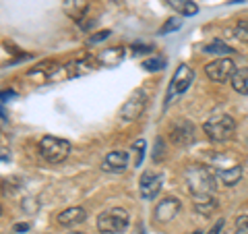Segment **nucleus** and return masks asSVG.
<instances>
[{"instance_id":"nucleus-1","label":"nucleus","mask_w":248,"mask_h":234,"mask_svg":"<svg viewBox=\"0 0 248 234\" xmlns=\"http://www.w3.org/2000/svg\"><path fill=\"white\" fill-rule=\"evenodd\" d=\"M184 181L192 197H209L215 191V176L205 166H188L184 170Z\"/></svg>"},{"instance_id":"nucleus-2","label":"nucleus","mask_w":248,"mask_h":234,"mask_svg":"<svg viewBox=\"0 0 248 234\" xmlns=\"http://www.w3.org/2000/svg\"><path fill=\"white\" fill-rule=\"evenodd\" d=\"M128 224H130V216L122 207L106 209V212L97 216V230L104 234H120L128 228Z\"/></svg>"},{"instance_id":"nucleus-3","label":"nucleus","mask_w":248,"mask_h":234,"mask_svg":"<svg viewBox=\"0 0 248 234\" xmlns=\"http://www.w3.org/2000/svg\"><path fill=\"white\" fill-rule=\"evenodd\" d=\"M203 131H205V135L215 143L228 141V139H232L234 133H236V120L232 118L230 114L213 116V118H209L203 124Z\"/></svg>"},{"instance_id":"nucleus-4","label":"nucleus","mask_w":248,"mask_h":234,"mask_svg":"<svg viewBox=\"0 0 248 234\" xmlns=\"http://www.w3.org/2000/svg\"><path fill=\"white\" fill-rule=\"evenodd\" d=\"M68 153H71V143L66 141V139H58V137H44L40 141V155L50 162V164H60L68 158Z\"/></svg>"},{"instance_id":"nucleus-5","label":"nucleus","mask_w":248,"mask_h":234,"mask_svg":"<svg viewBox=\"0 0 248 234\" xmlns=\"http://www.w3.org/2000/svg\"><path fill=\"white\" fill-rule=\"evenodd\" d=\"M147 102H149V96H147V91H143V89H135V91L128 96L126 102H124L122 110H120V118H122V120H128V122L137 120L139 116L145 112Z\"/></svg>"},{"instance_id":"nucleus-6","label":"nucleus","mask_w":248,"mask_h":234,"mask_svg":"<svg viewBox=\"0 0 248 234\" xmlns=\"http://www.w3.org/2000/svg\"><path fill=\"white\" fill-rule=\"evenodd\" d=\"M234 73H236V65H234V60H232L230 56L215 58L213 62H209V65L205 67V75L215 83H223V81L232 79Z\"/></svg>"},{"instance_id":"nucleus-7","label":"nucleus","mask_w":248,"mask_h":234,"mask_svg":"<svg viewBox=\"0 0 248 234\" xmlns=\"http://www.w3.org/2000/svg\"><path fill=\"white\" fill-rule=\"evenodd\" d=\"M170 139H172V143L180 147L190 145L195 141V124L188 120H178L172 127V131H170Z\"/></svg>"},{"instance_id":"nucleus-8","label":"nucleus","mask_w":248,"mask_h":234,"mask_svg":"<svg viewBox=\"0 0 248 234\" xmlns=\"http://www.w3.org/2000/svg\"><path fill=\"white\" fill-rule=\"evenodd\" d=\"M192 79H195V71L188 65H180L178 71L172 77V85H170V93H184L190 87Z\"/></svg>"},{"instance_id":"nucleus-9","label":"nucleus","mask_w":248,"mask_h":234,"mask_svg":"<svg viewBox=\"0 0 248 234\" xmlns=\"http://www.w3.org/2000/svg\"><path fill=\"white\" fill-rule=\"evenodd\" d=\"M161 189V176L155 172H145L141 176V183H139V191H141V197L151 201L157 197V193Z\"/></svg>"},{"instance_id":"nucleus-10","label":"nucleus","mask_w":248,"mask_h":234,"mask_svg":"<svg viewBox=\"0 0 248 234\" xmlns=\"http://www.w3.org/2000/svg\"><path fill=\"white\" fill-rule=\"evenodd\" d=\"M180 212V199L176 197H166L164 201H159L157 207H155V220L159 222H170L174 220Z\"/></svg>"},{"instance_id":"nucleus-11","label":"nucleus","mask_w":248,"mask_h":234,"mask_svg":"<svg viewBox=\"0 0 248 234\" xmlns=\"http://www.w3.org/2000/svg\"><path fill=\"white\" fill-rule=\"evenodd\" d=\"M126 166H128V153L126 151H110L102 162V168L106 172H114V174L124 172Z\"/></svg>"},{"instance_id":"nucleus-12","label":"nucleus","mask_w":248,"mask_h":234,"mask_svg":"<svg viewBox=\"0 0 248 234\" xmlns=\"http://www.w3.org/2000/svg\"><path fill=\"white\" fill-rule=\"evenodd\" d=\"M99 65L97 58L93 56H85L79 60H73L66 65V75L68 77H83V75H89L91 71H95V67Z\"/></svg>"},{"instance_id":"nucleus-13","label":"nucleus","mask_w":248,"mask_h":234,"mask_svg":"<svg viewBox=\"0 0 248 234\" xmlns=\"http://www.w3.org/2000/svg\"><path fill=\"white\" fill-rule=\"evenodd\" d=\"M87 220V212H85L83 207H68L64 212H60L56 216V222L60 226H66V228H71V226H77V224H83Z\"/></svg>"},{"instance_id":"nucleus-14","label":"nucleus","mask_w":248,"mask_h":234,"mask_svg":"<svg viewBox=\"0 0 248 234\" xmlns=\"http://www.w3.org/2000/svg\"><path fill=\"white\" fill-rule=\"evenodd\" d=\"M124 54H126V50H124L122 46H114V48H108V50H104V52H99L97 62H99L102 67H108V68L118 67L120 62L124 60Z\"/></svg>"},{"instance_id":"nucleus-15","label":"nucleus","mask_w":248,"mask_h":234,"mask_svg":"<svg viewBox=\"0 0 248 234\" xmlns=\"http://www.w3.org/2000/svg\"><path fill=\"white\" fill-rule=\"evenodd\" d=\"M62 11L75 21H81L85 13L89 11V0H64L62 2Z\"/></svg>"},{"instance_id":"nucleus-16","label":"nucleus","mask_w":248,"mask_h":234,"mask_svg":"<svg viewBox=\"0 0 248 234\" xmlns=\"http://www.w3.org/2000/svg\"><path fill=\"white\" fill-rule=\"evenodd\" d=\"M215 178L219 183H223L226 186H234V184L240 183V178H242V166H232L228 170H217Z\"/></svg>"},{"instance_id":"nucleus-17","label":"nucleus","mask_w":248,"mask_h":234,"mask_svg":"<svg viewBox=\"0 0 248 234\" xmlns=\"http://www.w3.org/2000/svg\"><path fill=\"white\" fill-rule=\"evenodd\" d=\"M168 4L172 6L176 13H180L182 17H192V15L199 13V6H197V2H192V0H168Z\"/></svg>"},{"instance_id":"nucleus-18","label":"nucleus","mask_w":248,"mask_h":234,"mask_svg":"<svg viewBox=\"0 0 248 234\" xmlns=\"http://www.w3.org/2000/svg\"><path fill=\"white\" fill-rule=\"evenodd\" d=\"M232 85H234V89H236L238 93H242V96H248V65L236 68L234 77H232Z\"/></svg>"},{"instance_id":"nucleus-19","label":"nucleus","mask_w":248,"mask_h":234,"mask_svg":"<svg viewBox=\"0 0 248 234\" xmlns=\"http://www.w3.org/2000/svg\"><path fill=\"white\" fill-rule=\"evenodd\" d=\"M203 50H205V54H213V56H219V58H226L230 54H234V48L228 44H223L221 40H213V42L205 44Z\"/></svg>"},{"instance_id":"nucleus-20","label":"nucleus","mask_w":248,"mask_h":234,"mask_svg":"<svg viewBox=\"0 0 248 234\" xmlns=\"http://www.w3.org/2000/svg\"><path fill=\"white\" fill-rule=\"evenodd\" d=\"M195 209L201 214V216H211L215 209H217V201L213 199V195H209V197H197L195 199Z\"/></svg>"},{"instance_id":"nucleus-21","label":"nucleus","mask_w":248,"mask_h":234,"mask_svg":"<svg viewBox=\"0 0 248 234\" xmlns=\"http://www.w3.org/2000/svg\"><path fill=\"white\" fill-rule=\"evenodd\" d=\"M180 27H182V19H178V17H170V19H166L164 25H161V27L157 29V33H159V35H168V33H172V31L180 29Z\"/></svg>"},{"instance_id":"nucleus-22","label":"nucleus","mask_w":248,"mask_h":234,"mask_svg":"<svg viewBox=\"0 0 248 234\" xmlns=\"http://www.w3.org/2000/svg\"><path fill=\"white\" fill-rule=\"evenodd\" d=\"M166 67V58L164 56H155V58H149L143 62V68L149 73H155V71H161Z\"/></svg>"},{"instance_id":"nucleus-23","label":"nucleus","mask_w":248,"mask_h":234,"mask_svg":"<svg viewBox=\"0 0 248 234\" xmlns=\"http://www.w3.org/2000/svg\"><path fill=\"white\" fill-rule=\"evenodd\" d=\"M234 35L238 37L240 42L248 44V19H240L234 25Z\"/></svg>"},{"instance_id":"nucleus-24","label":"nucleus","mask_w":248,"mask_h":234,"mask_svg":"<svg viewBox=\"0 0 248 234\" xmlns=\"http://www.w3.org/2000/svg\"><path fill=\"white\" fill-rule=\"evenodd\" d=\"M133 151L137 153L135 166H141V162H143V151H145V139H137V141L133 143Z\"/></svg>"},{"instance_id":"nucleus-25","label":"nucleus","mask_w":248,"mask_h":234,"mask_svg":"<svg viewBox=\"0 0 248 234\" xmlns=\"http://www.w3.org/2000/svg\"><path fill=\"white\" fill-rule=\"evenodd\" d=\"M108 37H110V31H97L95 35H91L89 37V44H97V42H104V40H108Z\"/></svg>"},{"instance_id":"nucleus-26","label":"nucleus","mask_w":248,"mask_h":234,"mask_svg":"<svg viewBox=\"0 0 248 234\" xmlns=\"http://www.w3.org/2000/svg\"><path fill=\"white\" fill-rule=\"evenodd\" d=\"M236 228H238V230H248V216H238Z\"/></svg>"},{"instance_id":"nucleus-27","label":"nucleus","mask_w":248,"mask_h":234,"mask_svg":"<svg viewBox=\"0 0 248 234\" xmlns=\"http://www.w3.org/2000/svg\"><path fill=\"white\" fill-rule=\"evenodd\" d=\"M133 50H135V54H147V52H151V46H147V44H135Z\"/></svg>"},{"instance_id":"nucleus-28","label":"nucleus","mask_w":248,"mask_h":234,"mask_svg":"<svg viewBox=\"0 0 248 234\" xmlns=\"http://www.w3.org/2000/svg\"><path fill=\"white\" fill-rule=\"evenodd\" d=\"M221 228H223V222H217V224H215V226H213V228H211V230H209L207 234H219V232H221Z\"/></svg>"},{"instance_id":"nucleus-29","label":"nucleus","mask_w":248,"mask_h":234,"mask_svg":"<svg viewBox=\"0 0 248 234\" xmlns=\"http://www.w3.org/2000/svg\"><path fill=\"white\" fill-rule=\"evenodd\" d=\"M29 230V224H17L15 226V232H27Z\"/></svg>"},{"instance_id":"nucleus-30","label":"nucleus","mask_w":248,"mask_h":234,"mask_svg":"<svg viewBox=\"0 0 248 234\" xmlns=\"http://www.w3.org/2000/svg\"><path fill=\"white\" fill-rule=\"evenodd\" d=\"M0 98H4V100L15 98V91H0Z\"/></svg>"},{"instance_id":"nucleus-31","label":"nucleus","mask_w":248,"mask_h":234,"mask_svg":"<svg viewBox=\"0 0 248 234\" xmlns=\"http://www.w3.org/2000/svg\"><path fill=\"white\" fill-rule=\"evenodd\" d=\"M192 234H203V232H201V230H197V232H192Z\"/></svg>"},{"instance_id":"nucleus-32","label":"nucleus","mask_w":248,"mask_h":234,"mask_svg":"<svg viewBox=\"0 0 248 234\" xmlns=\"http://www.w3.org/2000/svg\"><path fill=\"white\" fill-rule=\"evenodd\" d=\"M68 234H83V232H68Z\"/></svg>"},{"instance_id":"nucleus-33","label":"nucleus","mask_w":248,"mask_h":234,"mask_svg":"<svg viewBox=\"0 0 248 234\" xmlns=\"http://www.w3.org/2000/svg\"><path fill=\"white\" fill-rule=\"evenodd\" d=\"M0 216H2V207H0Z\"/></svg>"}]
</instances>
